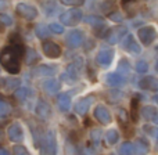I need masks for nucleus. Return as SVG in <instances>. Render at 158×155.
Returning <instances> with one entry per match:
<instances>
[{
	"instance_id": "nucleus-1",
	"label": "nucleus",
	"mask_w": 158,
	"mask_h": 155,
	"mask_svg": "<svg viewBox=\"0 0 158 155\" xmlns=\"http://www.w3.org/2000/svg\"><path fill=\"white\" fill-rule=\"evenodd\" d=\"M25 49L22 44H8L0 53V63L8 74H18L21 69V60H24Z\"/></svg>"
},
{
	"instance_id": "nucleus-2",
	"label": "nucleus",
	"mask_w": 158,
	"mask_h": 155,
	"mask_svg": "<svg viewBox=\"0 0 158 155\" xmlns=\"http://www.w3.org/2000/svg\"><path fill=\"white\" fill-rule=\"evenodd\" d=\"M82 19V11L79 8H72L65 13H63L60 15V22H63V25H68V27H75L79 24V21Z\"/></svg>"
},
{
	"instance_id": "nucleus-3",
	"label": "nucleus",
	"mask_w": 158,
	"mask_h": 155,
	"mask_svg": "<svg viewBox=\"0 0 158 155\" xmlns=\"http://www.w3.org/2000/svg\"><path fill=\"white\" fill-rule=\"evenodd\" d=\"M15 10H17V13H18V15H21L22 18L28 19V21L35 19L36 15H38V10H36L33 6L28 4V3H18Z\"/></svg>"
},
{
	"instance_id": "nucleus-4",
	"label": "nucleus",
	"mask_w": 158,
	"mask_h": 155,
	"mask_svg": "<svg viewBox=\"0 0 158 155\" xmlns=\"http://www.w3.org/2000/svg\"><path fill=\"white\" fill-rule=\"evenodd\" d=\"M156 35H157L156 28L150 27V25H148V27H143L142 29H139V39L146 46L153 43V40L156 39Z\"/></svg>"
},
{
	"instance_id": "nucleus-5",
	"label": "nucleus",
	"mask_w": 158,
	"mask_h": 155,
	"mask_svg": "<svg viewBox=\"0 0 158 155\" xmlns=\"http://www.w3.org/2000/svg\"><path fill=\"white\" fill-rule=\"evenodd\" d=\"M42 49H43V53L46 54V57L49 58H58L61 55V47L54 42L46 40L42 44Z\"/></svg>"
},
{
	"instance_id": "nucleus-6",
	"label": "nucleus",
	"mask_w": 158,
	"mask_h": 155,
	"mask_svg": "<svg viewBox=\"0 0 158 155\" xmlns=\"http://www.w3.org/2000/svg\"><path fill=\"white\" fill-rule=\"evenodd\" d=\"M126 35V28L125 27H114L112 29H110L107 39L110 43H118L121 39H123V36Z\"/></svg>"
},
{
	"instance_id": "nucleus-7",
	"label": "nucleus",
	"mask_w": 158,
	"mask_h": 155,
	"mask_svg": "<svg viewBox=\"0 0 158 155\" xmlns=\"http://www.w3.org/2000/svg\"><path fill=\"white\" fill-rule=\"evenodd\" d=\"M7 133H8L10 140H11V141H14V143L21 141L22 137H24V132H22L21 125H19V123H17V122H14L13 125H10Z\"/></svg>"
},
{
	"instance_id": "nucleus-8",
	"label": "nucleus",
	"mask_w": 158,
	"mask_h": 155,
	"mask_svg": "<svg viewBox=\"0 0 158 155\" xmlns=\"http://www.w3.org/2000/svg\"><path fill=\"white\" fill-rule=\"evenodd\" d=\"M112 57H114V51L111 49H101L97 54V64L100 65H110L112 61Z\"/></svg>"
},
{
	"instance_id": "nucleus-9",
	"label": "nucleus",
	"mask_w": 158,
	"mask_h": 155,
	"mask_svg": "<svg viewBox=\"0 0 158 155\" xmlns=\"http://www.w3.org/2000/svg\"><path fill=\"white\" fill-rule=\"evenodd\" d=\"M94 118L98 120V122L104 123V125L110 123V120H111V115H110V111H108V109H107L104 105H97V107H96Z\"/></svg>"
},
{
	"instance_id": "nucleus-10",
	"label": "nucleus",
	"mask_w": 158,
	"mask_h": 155,
	"mask_svg": "<svg viewBox=\"0 0 158 155\" xmlns=\"http://www.w3.org/2000/svg\"><path fill=\"white\" fill-rule=\"evenodd\" d=\"M139 86H140V89L158 92V79L154 76H146L139 82Z\"/></svg>"
},
{
	"instance_id": "nucleus-11",
	"label": "nucleus",
	"mask_w": 158,
	"mask_h": 155,
	"mask_svg": "<svg viewBox=\"0 0 158 155\" xmlns=\"http://www.w3.org/2000/svg\"><path fill=\"white\" fill-rule=\"evenodd\" d=\"M122 47L129 53H140V46L132 35H128L122 42Z\"/></svg>"
},
{
	"instance_id": "nucleus-12",
	"label": "nucleus",
	"mask_w": 158,
	"mask_h": 155,
	"mask_svg": "<svg viewBox=\"0 0 158 155\" xmlns=\"http://www.w3.org/2000/svg\"><path fill=\"white\" fill-rule=\"evenodd\" d=\"M83 42V33L81 31H72L67 38V43L69 47H78Z\"/></svg>"
},
{
	"instance_id": "nucleus-13",
	"label": "nucleus",
	"mask_w": 158,
	"mask_h": 155,
	"mask_svg": "<svg viewBox=\"0 0 158 155\" xmlns=\"http://www.w3.org/2000/svg\"><path fill=\"white\" fill-rule=\"evenodd\" d=\"M93 101V97H85L82 100H79L77 104H75V111L79 115H85L87 111H89V107Z\"/></svg>"
},
{
	"instance_id": "nucleus-14",
	"label": "nucleus",
	"mask_w": 158,
	"mask_h": 155,
	"mask_svg": "<svg viewBox=\"0 0 158 155\" xmlns=\"http://www.w3.org/2000/svg\"><path fill=\"white\" fill-rule=\"evenodd\" d=\"M36 114H38L40 118L46 119V118H49L50 115H52V108H50V105L46 103V101L40 100L38 103V105H36Z\"/></svg>"
},
{
	"instance_id": "nucleus-15",
	"label": "nucleus",
	"mask_w": 158,
	"mask_h": 155,
	"mask_svg": "<svg viewBox=\"0 0 158 155\" xmlns=\"http://www.w3.org/2000/svg\"><path fill=\"white\" fill-rule=\"evenodd\" d=\"M57 104H58V108H60L61 111L67 112L69 109V107H71V97H69L67 93H61V94L57 97Z\"/></svg>"
},
{
	"instance_id": "nucleus-16",
	"label": "nucleus",
	"mask_w": 158,
	"mask_h": 155,
	"mask_svg": "<svg viewBox=\"0 0 158 155\" xmlns=\"http://www.w3.org/2000/svg\"><path fill=\"white\" fill-rule=\"evenodd\" d=\"M61 78H63L64 82H67V83H69V84L75 83V82H77V69H75V65H69L68 68L65 69V72L61 75Z\"/></svg>"
},
{
	"instance_id": "nucleus-17",
	"label": "nucleus",
	"mask_w": 158,
	"mask_h": 155,
	"mask_svg": "<svg viewBox=\"0 0 158 155\" xmlns=\"http://www.w3.org/2000/svg\"><path fill=\"white\" fill-rule=\"evenodd\" d=\"M85 21H86L89 25H92V27L96 29V32H97V31H100V29H103V28H106L104 21L100 18V17L89 15V17H86V18H85Z\"/></svg>"
},
{
	"instance_id": "nucleus-18",
	"label": "nucleus",
	"mask_w": 158,
	"mask_h": 155,
	"mask_svg": "<svg viewBox=\"0 0 158 155\" xmlns=\"http://www.w3.org/2000/svg\"><path fill=\"white\" fill-rule=\"evenodd\" d=\"M43 87L47 93L54 94V93H57L58 89H60V83H58L56 79H46V82L43 83Z\"/></svg>"
},
{
	"instance_id": "nucleus-19",
	"label": "nucleus",
	"mask_w": 158,
	"mask_h": 155,
	"mask_svg": "<svg viewBox=\"0 0 158 155\" xmlns=\"http://www.w3.org/2000/svg\"><path fill=\"white\" fill-rule=\"evenodd\" d=\"M35 74L39 76H53L56 74V69L53 68V65H42L36 68Z\"/></svg>"
},
{
	"instance_id": "nucleus-20",
	"label": "nucleus",
	"mask_w": 158,
	"mask_h": 155,
	"mask_svg": "<svg viewBox=\"0 0 158 155\" xmlns=\"http://www.w3.org/2000/svg\"><path fill=\"white\" fill-rule=\"evenodd\" d=\"M101 10L108 15V14L117 11V0H104L101 3Z\"/></svg>"
},
{
	"instance_id": "nucleus-21",
	"label": "nucleus",
	"mask_w": 158,
	"mask_h": 155,
	"mask_svg": "<svg viewBox=\"0 0 158 155\" xmlns=\"http://www.w3.org/2000/svg\"><path fill=\"white\" fill-rule=\"evenodd\" d=\"M35 32H36V35H38V38H40V39H46V38H49V36H50V29H49V27H46L44 24L36 25Z\"/></svg>"
},
{
	"instance_id": "nucleus-22",
	"label": "nucleus",
	"mask_w": 158,
	"mask_h": 155,
	"mask_svg": "<svg viewBox=\"0 0 158 155\" xmlns=\"http://www.w3.org/2000/svg\"><path fill=\"white\" fill-rule=\"evenodd\" d=\"M24 58H25V61H27V64H29V65H32V64H35L36 61H39L38 53H36L35 50H32V49H27Z\"/></svg>"
},
{
	"instance_id": "nucleus-23",
	"label": "nucleus",
	"mask_w": 158,
	"mask_h": 155,
	"mask_svg": "<svg viewBox=\"0 0 158 155\" xmlns=\"http://www.w3.org/2000/svg\"><path fill=\"white\" fill-rule=\"evenodd\" d=\"M131 116L135 123L139 120V100L137 98H133L131 103Z\"/></svg>"
},
{
	"instance_id": "nucleus-24",
	"label": "nucleus",
	"mask_w": 158,
	"mask_h": 155,
	"mask_svg": "<svg viewBox=\"0 0 158 155\" xmlns=\"http://www.w3.org/2000/svg\"><path fill=\"white\" fill-rule=\"evenodd\" d=\"M157 115H158V112H157L156 107L147 105V107H144V108H143V116H144L147 120H153Z\"/></svg>"
},
{
	"instance_id": "nucleus-25",
	"label": "nucleus",
	"mask_w": 158,
	"mask_h": 155,
	"mask_svg": "<svg viewBox=\"0 0 158 155\" xmlns=\"http://www.w3.org/2000/svg\"><path fill=\"white\" fill-rule=\"evenodd\" d=\"M122 82H123V76H121L118 74H111L107 76V83L110 86H119V84H122Z\"/></svg>"
},
{
	"instance_id": "nucleus-26",
	"label": "nucleus",
	"mask_w": 158,
	"mask_h": 155,
	"mask_svg": "<svg viewBox=\"0 0 158 155\" xmlns=\"http://www.w3.org/2000/svg\"><path fill=\"white\" fill-rule=\"evenodd\" d=\"M133 150H136L137 155H144L146 151H147V143H144V140H137L136 144H135Z\"/></svg>"
},
{
	"instance_id": "nucleus-27",
	"label": "nucleus",
	"mask_w": 158,
	"mask_h": 155,
	"mask_svg": "<svg viewBox=\"0 0 158 155\" xmlns=\"http://www.w3.org/2000/svg\"><path fill=\"white\" fill-rule=\"evenodd\" d=\"M46 143H49V148H50V153H54V147H56V139H54V134L53 132H49L46 137Z\"/></svg>"
},
{
	"instance_id": "nucleus-28",
	"label": "nucleus",
	"mask_w": 158,
	"mask_h": 155,
	"mask_svg": "<svg viewBox=\"0 0 158 155\" xmlns=\"http://www.w3.org/2000/svg\"><path fill=\"white\" fill-rule=\"evenodd\" d=\"M135 69H136L139 74H144V72H147L148 69V65L146 61H137L136 65H135Z\"/></svg>"
},
{
	"instance_id": "nucleus-29",
	"label": "nucleus",
	"mask_w": 158,
	"mask_h": 155,
	"mask_svg": "<svg viewBox=\"0 0 158 155\" xmlns=\"http://www.w3.org/2000/svg\"><path fill=\"white\" fill-rule=\"evenodd\" d=\"M8 112H10V107L6 104V101L0 100V116H3V118L7 116Z\"/></svg>"
},
{
	"instance_id": "nucleus-30",
	"label": "nucleus",
	"mask_w": 158,
	"mask_h": 155,
	"mask_svg": "<svg viewBox=\"0 0 158 155\" xmlns=\"http://www.w3.org/2000/svg\"><path fill=\"white\" fill-rule=\"evenodd\" d=\"M49 29H50V32H53V33H63L64 32V28L61 27V25H58V24H50L49 25Z\"/></svg>"
},
{
	"instance_id": "nucleus-31",
	"label": "nucleus",
	"mask_w": 158,
	"mask_h": 155,
	"mask_svg": "<svg viewBox=\"0 0 158 155\" xmlns=\"http://www.w3.org/2000/svg\"><path fill=\"white\" fill-rule=\"evenodd\" d=\"M107 140H108L110 143H115L118 141V132L117 130H110L108 133H107Z\"/></svg>"
},
{
	"instance_id": "nucleus-32",
	"label": "nucleus",
	"mask_w": 158,
	"mask_h": 155,
	"mask_svg": "<svg viewBox=\"0 0 158 155\" xmlns=\"http://www.w3.org/2000/svg\"><path fill=\"white\" fill-rule=\"evenodd\" d=\"M60 2L65 6H74V7H77V6L83 4L85 0H60Z\"/></svg>"
},
{
	"instance_id": "nucleus-33",
	"label": "nucleus",
	"mask_w": 158,
	"mask_h": 155,
	"mask_svg": "<svg viewBox=\"0 0 158 155\" xmlns=\"http://www.w3.org/2000/svg\"><path fill=\"white\" fill-rule=\"evenodd\" d=\"M108 18L112 19V22H121L122 21V14L119 11H114V13L108 14Z\"/></svg>"
},
{
	"instance_id": "nucleus-34",
	"label": "nucleus",
	"mask_w": 158,
	"mask_h": 155,
	"mask_svg": "<svg viewBox=\"0 0 158 155\" xmlns=\"http://www.w3.org/2000/svg\"><path fill=\"white\" fill-rule=\"evenodd\" d=\"M133 151V145L129 144V143H125V144L121 147V153L122 154H131Z\"/></svg>"
},
{
	"instance_id": "nucleus-35",
	"label": "nucleus",
	"mask_w": 158,
	"mask_h": 155,
	"mask_svg": "<svg viewBox=\"0 0 158 155\" xmlns=\"http://www.w3.org/2000/svg\"><path fill=\"white\" fill-rule=\"evenodd\" d=\"M4 83H6V89H8V90H13L14 87H17V86H18V84H19V80H18V79H17V80L13 83V82H11V79H8V80H4Z\"/></svg>"
},
{
	"instance_id": "nucleus-36",
	"label": "nucleus",
	"mask_w": 158,
	"mask_h": 155,
	"mask_svg": "<svg viewBox=\"0 0 158 155\" xmlns=\"http://www.w3.org/2000/svg\"><path fill=\"white\" fill-rule=\"evenodd\" d=\"M27 92H28V90L25 89V87H21V89L17 90L15 94H17V97H21L22 100H25V98H27Z\"/></svg>"
},
{
	"instance_id": "nucleus-37",
	"label": "nucleus",
	"mask_w": 158,
	"mask_h": 155,
	"mask_svg": "<svg viewBox=\"0 0 158 155\" xmlns=\"http://www.w3.org/2000/svg\"><path fill=\"white\" fill-rule=\"evenodd\" d=\"M0 21H2L4 25H11V22H13L10 17L6 15V14H2V15H0Z\"/></svg>"
},
{
	"instance_id": "nucleus-38",
	"label": "nucleus",
	"mask_w": 158,
	"mask_h": 155,
	"mask_svg": "<svg viewBox=\"0 0 158 155\" xmlns=\"http://www.w3.org/2000/svg\"><path fill=\"white\" fill-rule=\"evenodd\" d=\"M122 6H123V8H125V10H129V7H131L132 4H135V3H136V0H122Z\"/></svg>"
},
{
	"instance_id": "nucleus-39",
	"label": "nucleus",
	"mask_w": 158,
	"mask_h": 155,
	"mask_svg": "<svg viewBox=\"0 0 158 155\" xmlns=\"http://www.w3.org/2000/svg\"><path fill=\"white\" fill-rule=\"evenodd\" d=\"M7 6H8V0H0V11L4 10Z\"/></svg>"
},
{
	"instance_id": "nucleus-40",
	"label": "nucleus",
	"mask_w": 158,
	"mask_h": 155,
	"mask_svg": "<svg viewBox=\"0 0 158 155\" xmlns=\"http://www.w3.org/2000/svg\"><path fill=\"white\" fill-rule=\"evenodd\" d=\"M154 101H156V103L158 104V96H156V97H154Z\"/></svg>"
},
{
	"instance_id": "nucleus-41",
	"label": "nucleus",
	"mask_w": 158,
	"mask_h": 155,
	"mask_svg": "<svg viewBox=\"0 0 158 155\" xmlns=\"http://www.w3.org/2000/svg\"><path fill=\"white\" fill-rule=\"evenodd\" d=\"M156 71L158 72V61H157V64H156Z\"/></svg>"
},
{
	"instance_id": "nucleus-42",
	"label": "nucleus",
	"mask_w": 158,
	"mask_h": 155,
	"mask_svg": "<svg viewBox=\"0 0 158 155\" xmlns=\"http://www.w3.org/2000/svg\"><path fill=\"white\" fill-rule=\"evenodd\" d=\"M157 50H158V46H157Z\"/></svg>"
}]
</instances>
